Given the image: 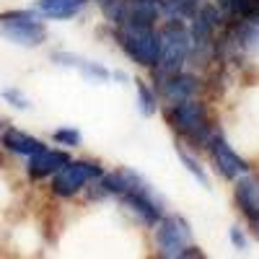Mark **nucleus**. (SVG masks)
<instances>
[{
	"label": "nucleus",
	"instance_id": "20",
	"mask_svg": "<svg viewBox=\"0 0 259 259\" xmlns=\"http://www.w3.org/2000/svg\"><path fill=\"white\" fill-rule=\"evenodd\" d=\"M52 140L65 145V148H78L83 143V135H80V130H75V127H60V130L52 133Z\"/></svg>",
	"mask_w": 259,
	"mask_h": 259
},
{
	"label": "nucleus",
	"instance_id": "19",
	"mask_svg": "<svg viewBox=\"0 0 259 259\" xmlns=\"http://www.w3.org/2000/svg\"><path fill=\"white\" fill-rule=\"evenodd\" d=\"M78 73L85 78V80H91V83H106L112 78V73L104 68V65H99V62H91V60H80V65H78Z\"/></svg>",
	"mask_w": 259,
	"mask_h": 259
},
{
	"label": "nucleus",
	"instance_id": "24",
	"mask_svg": "<svg viewBox=\"0 0 259 259\" xmlns=\"http://www.w3.org/2000/svg\"><path fill=\"white\" fill-rule=\"evenodd\" d=\"M200 3H202V0H200Z\"/></svg>",
	"mask_w": 259,
	"mask_h": 259
},
{
	"label": "nucleus",
	"instance_id": "11",
	"mask_svg": "<svg viewBox=\"0 0 259 259\" xmlns=\"http://www.w3.org/2000/svg\"><path fill=\"white\" fill-rule=\"evenodd\" d=\"M233 200H236V207L244 212V218L251 223L259 215V182L254 177L241 174L233 187Z\"/></svg>",
	"mask_w": 259,
	"mask_h": 259
},
{
	"label": "nucleus",
	"instance_id": "23",
	"mask_svg": "<svg viewBox=\"0 0 259 259\" xmlns=\"http://www.w3.org/2000/svg\"><path fill=\"white\" fill-rule=\"evenodd\" d=\"M251 226H254V233H256V236H259V215H256V218H254V221H251Z\"/></svg>",
	"mask_w": 259,
	"mask_h": 259
},
{
	"label": "nucleus",
	"instance_id": "21",
	"mask_svg": "<svg viewBox=\"0 0 259 259\" xmlns=\"http://www.w3.org/2000/svg\"><path fill=\"white\" fill-rule=\"evenodd\" d=\"M3 99L13 106V109H21V112H26L29 106H31L29 96H26L24 91H18V89H6V91H3Z\"/></svg>",
	"mask_w": 259,
	"mask_h": 259
},
{
	"label": "nucleus",
	"instance_id": "7",
	"mask_svg": "<svg viewBox=\"0 0 259 259\" xmlns=\"http://www.w3.org/2000/svg\"><path fill=\"white\" fill-rule=\"evenodd\" d=\"M207 150H210V158H212L215 171H218L223 179L236 182L241 174H246V171H249V163L228 145V140H226L223 135L212 133V138H210V143H207Z\"/></svg>",
	"mask_w": 259,
	"mask_h": 259
},
{
	"label": "nucleus",
	"instance_id": "13",
	"mask_svg": "<svg viewBox=\"0 0 259 259\" xmlns=\"http://www.w3.org/2000/svg\"><path fill=\"white\" fill-rule=\"evenodd\" d=\"M89 0H36V13H41L50 21H65L83 11Z\"/></svg>",
	"mask_w": 259,
	"mask_h": 259
},
{
	"label": "nucleus",
	"instance_id": "9",
	"mask_svg": "<svg viewBox=\"0 0 259 259\" xmlns=\"http://www.w3.org/2000/svg\"><path fill=\"white\" fill-rule=\"evenodd\" d=\"M156 83H158L161 96L168 104H177V101L197 96V89H200V80L194 78L192 73H184V70L171 73V75H161V78H156Z\"/></svg>",
	"mask_w": 259,
	"mask_h": 259
},
{
	"label": "nucleus",
	"instance_id": "1",
	"mask_svg": "<svg viewBox=\"0 0 259 259\" xmlns=\"http://www.w3.org/2000/svg\"><path fill=\"white\" fill-rule=\"evenodd\" d=\"M99 184L104 187L106 197H117L145 226H158V221L166 215V200L135 168L122 166L117 171H109V174H101Z\"/></svg>",
	"mask_w": 259,
	"mask_h": 259
},
{
	"label": "nucleus",
	"instance_id": "22",
	"mask_svg": "<svg viewBox=\"0 0 259 259\" xmlns=\"http://www.w3.org/2000/svg\"><path fill=\"white\" fill-rule=\"evenodd\" d=\"M228 236H231V244H233L236 249H246V236H244L241 226H231Z\"/></svg>",
	"mask_w": 259,
	"mask_h": 259
},
{
	"label": "nucleus",
	"instance_id": "12",
	"mask_svg": "<svg viewBox=\"0 0 259 259\" xmlns=\"http://www.w3.org/2000/svg\"><path fill=\"white\" fill-rule=\"evenodd\" d=\"M0 143H3V145L11 150V153L26 156V158L47 148V145L41 143L39 138H34V135H29V133H21V130H13V127L3 130V138H0Z\"/></svg>",
	"mask_w": 259,
	"mask_h": 259
},
{
	"label": "nucleus",
	"instance_id": "16",
	"mask_svg": "<svg viewBox=\"0 0 259 259\" xmlns=\"http://www.w3.org/2000/svg\"><path fill=\"white\" fill-rule=\"evenodd\" d=\"M135 91H138V112L143 117H153L158 112V94L150 89L145 80H135Z\"/></svg>",
	"mask_w": 259,
	"mask_h": 259
},
{
	"label": "nucleus",
	"instance_id": "3",
	"mask_svg": "<svg viewBox=\"0 0 259 259\" xmlns=\"http://www.w3.org/2000/svg\"><path fill=\"white\" fill-rule=\"evenodd\" d=\"M166 122L171 124V130L184 138L187 143L192 145H205L210 143L212 138V127H210V119H207V109L200 99H184V101H177V104H168L166 109Z\"/></svg>",
	"mask_w": 259,
	"mask_h": 259
},
{
	"label": "nucleus",
	"instance_id": "14",
	"mask_svg": "<svg viewBox=\"0 0 259 259\" xmlns=\"http://www.w3.org/2000/svg\"><path fill=\"white\" fill-rule=\"evenodd\" d=\"M158 13H161L158 0H130V6H127V24L156 26Z\"/></svg>",
	"mask_w": 259,
	"mask_h": 259
},
{
	"label": "nucleus",
	"instance_id": "18",
	"mask_svg": "<svg viewBox=\"0 0 259 259\" xmlns=\"http://www.w3.org/2000/svg\"><path fill=\"white\" fill-rule=\"evenodd\" d=\"M177 156H179V161L184 163V168L194 177V182H197L202 189H212V187H210V177L205 174V168H202V163H200L197 158H194L192 153H187L184 148H177Z\"/></svg>",
	"mask_w": 259,
	"mask_h": 259
},
{
	"label": "nucleus",
	"instance_id": "2",
	"mask_svg": "<svg viewBox=\"0 0 259 259\" xmlns=\"http://www.w3.org/2000/svg\"><path fill=\"white\" fill-rule=\"evenodd\" d=\"M158 39H161L158 62L150 68L153 70V78L179 73L184 68V62L189 60V55H192L189 26L184 24V18H166L161 24V29H158Z\"/></svg>",
	"mask_w": 259,
	"mask_h": 259
},
{
	"label": "nucleus",
	"instance_id": "10",
	"mask_svg": "<svg viewBox=\"0 0 259 259\" xmlns=\"http://www.w3.org/2000/svg\"><path fill=\"white\" fill-rule=\"evenodd\" d=\"M70 161V156L65 150H39V153L29 156V163H26V174L36 182V179H45V177H55L57 171Z\"/></svg>",
	"mask_w": 259,
	"mask_h": 259
},
{
	"label": "nucleus",
	"instance_id": "4",
	"mask_svg": "<svg viewBox=\"0 0 259 259\" xmlns=\"http://www.w3.org/2000/svg\"><path fill=\"white\" fill-rule=\"evenodd\" d=\"M119 47L124 50V55L143 65V68H153L158 62V52H161V39H158V29L156 26H140V24H124L117 26L114 31Z\"/></svg>",
	"mask_w": 259,
	"mask_h": 259
},
{
	"label": "nucleus",
	"instance_id": "8",
	"mask_svg": "<svg viewBox=\"0 0 259 259\" xmlns=\"http://www.w3.org/2000/svg\"><path fill=\"white\" fill-rule=\"evenodd\" d=\"M0 36L18 47H39L47 41V26L39 18H21V21H3L0 24Z\"/></svg>",
	"mask_w": 259,
	"mask_h": 259
},
{
	"label": "nucleus",
	"instance_id": "5",
	"mask_svg": "<svg viewBox=\"0 0 259 259\" xmlns=\"http://www.w3.org/2000/svg\"><path fill=\"white\" fill-rule=\"evenodd\" d=\"M101 174H104V168L94 161H68L52 179V194H57V197H73L89 182H96Z\"/></svg>",
	"mask_w": 259,
	"mask_h": 259
},
{
	"label": "nucleus",
	"instance_id": "15",
	"mask_svg": "<svg viewBox=\"0 0 259 259\" xmlns=\"http://www.w3.org/2000/svg\"><path fill=\"white\" fill-rule=\"evenodd\" d=\"M158 8L166 18H192L200 8V0H158Z\"/></svg>",
	"mask_w": 259,
	"mask_h": 259
},
{
	"label": "nucleus",
	"instance_id": "6",
	"mask_svg": "<svg viewBox=\"0 0 259 259\" xmlns=\"http://www.w3.org/2000/svg\"><path fill=\"white\" fill-rule=\"evenodd\" d=\"M192 244V228L184 218L179 215H163L158 221V231H156V246L158 254L166 259H177L184 254V249Z\"/></svg>",
	"mask_w": 259,
	"mask_h": 259
},
{
	"label": "nucleus",
	"instance_id": "17",
	"mask_svg": "<svg viewBox=\"0 0 259 259\" xmlns=\"http://www.w3.org/2000/svg\"><path fill=\"white\" fill-rule=\"evenodd\" d=\"M127 6H130V0H99V8H101L104 18L114 29L127 24Z\"/></svg>",
	"mask_w": 259,
	"mask_h": 259
}]
</instances>
